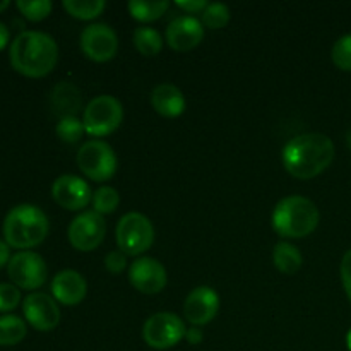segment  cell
Here are the masks:
<instances>
[{
    "label": "cell",
    "instance_id": "6da1fadb",
    "mask_svg": "<svg viewBox=\"0 0 351 351\" xmlns=\"http://www.w3.org/2000/svg\"><path fill=\"white\" fill-rule=\"evenodd\" d=\"M285 170L295 178L311 180L328 170L335 160V144L328 136L307 132L288 141L281 153Z\"/></svg>",
    "mask_w": 351,
    "mask_h": 351
},
{
    "label": "cell",
    "instance_id": "7a4b0ae2",
    "mask_svg": "<svg viewBox=\"0 0 351 351\" xmlns=\"http://www.w3.org/2000/svg\"><path fill=\"white\" fill-rule=\"evenodd\" d=\"M14 71L26 77H45L58 60V45L43 31H23L14 38L9 50Z\"/></svg>",
    "mask_w": 351,
    "mask_h": 351
},
{
    "label": "cell",
    "instance_id": "3957f363",
    "mask_svg": "<svg viewBox=\"0 0 351 351\" xmlns=\"http://www.w3.org/2000/svg\"><path fill=\"white\" fill-rule=\"evenodd\" d=\"M50 223L47 215L34 204H19L7 213L3 219V239L9 247L29 250L47 239Z\"/></svg>",
    "mask_w": 351,
    "mask_h": 351
},
{
    "label": "cell",
    "instance_id": "277c9868",
    "mask_svg": "<svg viewBox=\"0 0 351 351\" xmlns=\"http://www.w3.org/2000/svg\"><path fill=\"white\" fill-rule=\"evenodd\" d=\"M319 215L314 201L304 195H288L281 199L271 216L274 232L285 239H304L317 228Z\"/></svg>",
    "mask_w": 351,
    "mask_h": 351
},
{
    "label": "cell",
    "instance_id": "5b68a950",
    "mask_svg": "<svg viewBox=\"0 0 351 351\" xmlns=\"http://www.w3.org/2000/svg\"><path fill=\"white\" fill-rule=\"evenodd\" d=\"M123 120V106L112 95H99L86 105L82 123L88 136L105 137L115 132Z\"/></svg>",
    "mask_w": 351,
    "mask_h": 351
},
{
    "label": "cell",
    "instance_id": "8992f818",
    "mask_svg": "<svg viewBox=\"0 0 351 351\" xmlns=\"http://www.w3.org/2000/svg\"><path fill=\"white\" fill-rule=\"evenodd\" d=\"M117 245L125 256H141L154 242V226L143 213L130 211L120 218L115 230Z\"/></svg>",
    "mask_w": 351,
    "mask_h": 351
},
{
    "label": "cell",
    "instance_id": "52a82bcc",
    "mask_svg": "<svg viewBox=\"0 0 351 351\" xmlns=\"http://www.w3.org/2000/svg\"><path fill=\"white\" fill-rule=\"evenodd\" d=\"M77 167L95 182H106L117 173V154L108 143L101 139L86 141L77 151Z\"/></svg>",
    "mask_w": 351,
    "mask_h": 351
},
{
    "label": "cell",
    "instance_id": "ba28073f",
    "mask_svg": "<svg viewBox=\"0 0 351 351\" xmlns=\"http://www.w3.org/2000/svg\"><path fill=\"white\" fill-rule=\"evenodd\" d=\"M184 321L173 312H158L143 326V338L154 350H168L177 346L185 338Z\"/></svg>",
    "mask_w": 351,
    "mask_h": 351
},
{
    "label": "cell",
    "instance_id": "9c48e42d",
    "mask_svg": "<svg viewBox=\"0 0 351 351\" xmlns=\"http://www.w3.org/2000/svg\"><path fill=\"white\" fill-rule=\"evenodd\" d=\"M7 274L17 288L33 291L45 285L48 267L40 254L33 252V250H21L10 257L9 264H7Z\"/></svg>",
    "mask_w": 351,
    "mask_h": 351
},
{
    "label": "cell",
    "instance_id": "30bf717a",
    "mask_svg": "<svg viewBox=\"0 0 351 351\" xmlns=\"http://www.w3.org/2000/svg\"><path fill=\"white\" fill-rule=\"evenodd\" d=\"M69 242L75 250L91 252L98 249L106 235V221L96 211H84L69 225Z\"/></svg>",
    "mask_w": 351,
    "mask_h": 351
},
{
    "label": "cell",
    "instance_id": "8fae6325",
    "mask_svg": "<svg viewBox=\"0 0 351 351\" xmlns=\"http://www.w3.org/2000/svg\"><path fill=\"white\" fill-rule=\"evenodd\" d=\"M81 50L89 60L108 62L119 50V36L108 24H89L81 33Z\"/></svg>",
    "mask_w": 351,
    "mask_h": 351
},
{
    "label": "cell",
    "instance_id": "7c38bea8",
    "mask_svg": "<svg viewBox=\"0 0 351 351\" xmlns=\"http://www.w3.org/2000/svg\"><path fill=\"white\" fill-rule=\"evenodd\" d=\"M23 312L26 321L36 331H51L60 322V308L57 300L43 291H33L23 302Z\"/></svg>",
    "mask_w": 351,
    "mask_h": 351
},
{
    "label": "cell",
    "instance_id": "4fadbf2b",
    "mask_svg": "<svg viewBox=\"0 0 351 351\" xmlns=\"http://www.w3.org/2000/svg\"><path fill=\"white\" fill-rule=\"evenodd\" d=\"M51 197L69 211H79L93 202V191L86 180L77 175H60L51 185Z\"/></svg>",
    "mask_w": 351,
    "mask_h": 351
},
{
    "label": "cell",
    "instance_id": "5bb4252c",
    "mask_svg": "<svg viewBox=\"0 0 351 351\" xmlns=\"http://www.w3.org/2000/svg\"><path fill=\"white\" fill-rule=\"evenodd\" d=\"M129 281L141 293L154 295L167 287L168 274L163 264L154 257H139L130 264Z\"/></svg>",
    "mask_w": 351,
    "mask_h": 351
},
{
    "label": "cell",
    "instance_id": "9a60e30c",
    "mask_svg": "<svg viewBox=\"0 0 351 351\" xmlns=\"http://www.w3.org/2000/svg\"><path fill=\"white\" fill-rule=\"evenodd\" d=\"M219 311V295L211 287H197L187 295L184 304L185 319L192 326H206Z\"/></svg>",
    "mask_w": 351,
    "mask_h": 351
},
{
    "label": "cell",
    "instance_id": "2e32d148",
    "mask_svg": "<svg viewBox=\"0 0 351 351\" xmlns=\"http://www.w3.org/2000/svg\"><path fill=\"white\" fill-rule=\"evenodd\" d=\"M204 38V24L194 16H178L168 24L165 40L173 50L189 51L197 47Z\"/></svg>",
    "mask_w": 351,
    "mask_h": 351
},
{
    "label": "cell",
    "instance_id": "e0dca14e",
    "mask_svg": "<svg viewBox=\"0 0 351 351\" xmlns=\"http://www.w3.org/2000/svg\"><path fill=\"white\" fill-rule=\"evenodd\" d=\"M51 293L57 302L67 307L79 305L88 293V283L84 276L75 269H64L57 273L51 281Z\"/></svg>",
    "mask_w": 351,
    "mask_h": 351
},
{
    "label": "cell",
    "instance_id": "ac0fdd59",
    "mask_svg": "<svg viewBox=\"0 0 351 351\" xmlns=\"http://www.w3.org/2000/svg\"><path fill=\"white\" fill-rule=\"evenodd\" d=\"M151 105L156 110L158 115L167 119H177L185 112V96L180 89L170 82L158 84L151 91Z\"/></svg>",
    "mask_w": 351,
    "mask_h": 351
},
{
    "label": "cell",
    "instance_id": "d6986e66",
    "mask_svg": "<svg viewBox=\"0 0 351 351\" xmlns=\"http://www.w3.org/2000/svg\"><path fill=\"white\" fill-rule=\"evenodd\" d=\"M50 103L51 112L58 117V120L77 117L82 108V95L77 86L69 81H62L51 89Z\"/></svg>",
    "mask_w": 351,
    "mask_h": 351
},
{
    "label": "cell",
    "instance_id": "ffe728a7",
    "mask_svg": "<svg viewBox=\"0 0 351 351\" xmlns=\"http://www.w3.org/2000/svg\"><path fill=\"white\" fill-rule=\"evenodd\" d=\"M273 263L283 274H295L302 267V252L288 242H280L273 249Z\"/></svg>",
    "mask_w": 351,
    "mask_h": 351
},
{
    "label": "cell",
    "instance_id": "44dd1931",
    "mask_svg": "<svg viewBox=\"0 0 351 351\" xmlns=\"http://www.w3.org/2000/svg\"><path fill=\"white\" fill-rule=\"evenodd\" d=\"M134 47L144 57H154L163 48V36L158 29L149 26H139L134 31Z\"/></svg>",
    "mask_w": 351,
    "mask_h": 351
},
{
    "label": "cell",
    "instance_id": "7402d4cb",
    "mask_svg": "<svg viewBox=\"0 0 351 351\" xmlns=\"http://www.w3.org/2000/svg\"><path fill=\"white\" fill-rule=\"evenodd\" d=\"M130 16L141 23H153L160 19L170 7L168 0H156V2H147V0H130L129 2Z\"/></svg>",
    "mask_w": 351,
    "mask_h": 351
},
{
    "label": "cell",
    "instance_id": "603a6c76",
    "mask_svg": "<svg viewBox=\"0 0 351 351\" xmlns=\"http://www.w3.org/2000/svg\"><path fill=\"white\" fill-rule=\"evenodd\" d=\"M26 322L12 314L0 315V346H14L26 338Z\"/></svg>",
    "mask_w": 351,
    "mask_h": 351
},
{
    "label": "cell",
    "instance_id": "cb8c5ba5",
    "mask_svg": "<svg viewBox=\"0 0 351 351\" xmlns=\"http://www.w3.org/2000/svg\"><path fill=\"white\" fill-rule=\"evenodd\" d=\"M62 5L75 19L91 21L105 10L106 2L105 0H64Z\"/></svg>",
    "mask_w": 351,
    "mask_h": 351
},
{
    "label": "cell",
    "instance_id": "d4e9b609",
    "mask_svg": "<svg viewBox=\"0 0 351 351\" xmlns=\"http://www.w3.org/2000/svg\"><path fill=\"white\" fill-rule=\"evenodd\" d=\"M120 204V195L117 192V189L108 187V185H103L98 191L93 194V211H96L98 215H110V213L115 211Z\"/></svg>",
    "mask_w": 351,
    "mask_h": 351
},
{
    "label": "cell",
    "instance_id": "484cf974",
    "mask_svg": "<svg viewBox=\"0 0 351 351\" xmlns=\"http://www.w3.org/2000/svg\"><path fill=\"white\" fill-rule=\"evenodd\" d=\"M201 23L209 29H221L230 23V9L226 3L213 2L208 3L201 14Z\"/></svg>",
    "mask_w": 351,
    "mask_h": 351
},
{
    "label": "cell",
    "instance_id": "4316f807",
    "mask_svg": "<svg viewBox=\"0 0 351 351\" xmlns=\"http://www.w3.org/2000/svg\"><path fill=\"white\" fill-rule=\"evenodd\" d=\"M55 132L57 137L65 144H75L81 141L84 130V123L82 120H79L77 117H67V119L58 120V123L55 125Z\"/></svg>",
    "mask_w": 351,
    "mask_h": 351
},
{
    "label": "cell",
    "instance_id": "83f0119b",
    "mask_svg": "<svg viewBox=\"0 0 351 351\" xmlns=\"http://www.w3.org/2000/svg\"><path fill=\"white\" fill-rule=\"evenodd\" d=\"M16 7L26 19L38 23L50 16L53 3L50 0H17Z\"/></svg>",
    "mask_w": 351,
    "mask_h": 351
},
{
    "label": "cell",
    "instance_id": "f1b7e54d",
    "mask_svg": "<svg viewBox=\"0 0 351 351\" xmlns=\"http://www.w3.org/2000/svg\"><path fill=\"white\" fill-rule=\"evenodd\" d=\"M332 62L341 71L351 72V33L339 38L331 51Z\"/></svg>",
    "mask_w": 351,
    "mask_h": 351
},
{
    "label": "cell",
    "instance_id": "f546056e",
    "mask_svg": "<svg viewBox=\"0 0 351 351\" xmlns=\"http://www.w3.org/2000/svg\"><path fill=\"white\" fill-rule=\"evenodd\" d=\"M21 290L12 283H0V312H10L19 305Z\"/></svg>",
    "mask_w": 351,
    "mask_h": 351
},
{
    "label": "cell",
    "instance_id": "4dcf8cb0",
    "mask_svg": "<svg viewBox=\"0 0 351 351\" xmlns=\"http://www.w3.org/2000/svg\"><path fill=\"white\" fill-rule=\"evenodd\" d=\"M105 267L108 273L120 274L127 267V256L122 250H112L105 257Z\"/></svg>",
    "mask_w": 351,
    "mask_h": 351
},
{
    "label": "cell",
    "instance_id": "1f68e13d",
    "mask_svg": "<svg viewBox=\"0 0 351 351\" xmlns=\"http://www.w3.org/2000/svg\"><path fill=\"white\" fill-rule=\"evenodd\" d=\"M341 281H343V287H345L346 295H348L350 302H351V249L348 252L343 256L341 261Z\"/></svg>",
    "mask_w": 351,
    "mask_h": 351
},
{
    "label": "cell",
    "instance_id": "d6a6232c",
    "mask_svg": "<svg viewBox=\"0 0 351 351\" xmlns=\"http://www.w3.org/2000/svg\"><path fill=\"white\" fill-rule=\"evenodd\" d=\"M175 3H177L178 9L185 10L191 16V14H202V10L208 7L209 2H206V0H177Z\"/></svg>",
    "mask_w": 351,
    "mask_h": 351
},
{
    "label": "cell",
    "instance_id": "836d02e7",
    "mask_svg": "<svg viewBox=\"0 0 351 351\" xmlns=\"http://www.w3.org/2000/svg\"><path fill=\"white\" fill-rule=\"evenodd\" d=\"M185 338H187V341L191 343V345H199V343L202 341V338H204V335H202L201 329L192 328V329H187V332H185Z\"/></svg>",
    "mask_w": 351,
    "mask_h": 351
},
{
    "label": "cell",
    "instance_id": "e575fe53",
    "mask_svg": "<svg viewBox=\"0 0 351 351\" xmlns=\"http://www.w3.org/2000/svg\"><path fill=\"white\" fill-rule=\"evenodd\" d=\"M10 261V247L5 240H0V267L7 266Z\"/></svg>",
    "mask_w": 351,
    "mask_h": 351
},
{
    "label": "cell",
    "instance_id": "d590c367",
    "mask_svg": "<svg viewBox=\"0 0 351 351\" xmlns=\"http://www.w3.org/2000/svg\"><path fill=\"white\" fill-rule=\"evenodd\" d=\"M9 38H10L9 29H7L5 24L0 21V50H3V48L7 47V43H9Z\"/></svg>",
    "mask_w": 351,
    "mask_h": 351
},
{
    "label": "cell",
    "instance_id": "8d00e7d4",
    "mask_svg": "<svg viewBox=\"0 0 351 351\" xmlns=\"http://www.w3.org/2000/svg\"><path fill=\"white\" fill-rule=\"evenodd\" d=\"M9 5H10L9 0H0V12H2V10H5Z\"/></svg>",
    "mask_w": 351,
    "mask_h": 351
},
{
    "label": "cell",
    "instance_id": "74e56055",
    "mask_svg": "<svg viewBox=\"0 0 351 351\" xmlns=\"http://www.w3.org/2000/svg\"><path fill=\"white\" fill-rule=\"evenodd\" d=\"M346 345H348V348H350V351H351V329H350L348 336H346Z\"/></svg>",
    "mask_w": 351,
    "mask_h": 351
}]
</instances>
